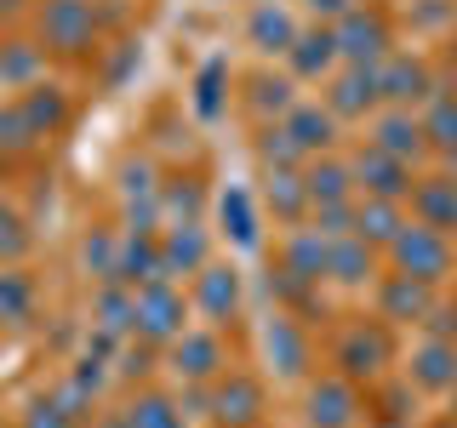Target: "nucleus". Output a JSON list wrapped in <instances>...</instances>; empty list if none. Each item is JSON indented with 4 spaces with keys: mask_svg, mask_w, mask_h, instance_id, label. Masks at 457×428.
<instances>
[{
    "mask_svg": "<svg viewBox=\"0 0 457 428\" xmlns=\"http://www.w3.org/2000/svg\"><path fill=\"white\" fill-rule=\"evenodd\" d=\"M40 75V46H29V40H6L0 46V86H35Z\"/></svg>",
    "mask_w": 457,
    "mask_h": 428,
    "instance_id": "2f4dec72",
    "label": "nucleus"
},
{
    "mask_svg": "<svg viewBox=\"0 0 457 428\" xmlns=\"http://www.w3.org/2000/svg\"><path fill=\"white\" fill-rule=\"evenodd\" d=\"M29 309H35V280L23 268H0V320H29Z\"/></svg>",
    "mask_w": 457,
    "mask_h": 428,
    "instance_id": "72a5a7b5",
    "label": "nucleus"
},
{
    "mask_svg": "<svg viewBox=\"0 0 457 428\" xmlns=\"http://www.w3.org/2000/svg\"><path fill=\"white\" fill-rule=\"evenodd\" d=\"M400 228H406V218H400V200H378V194L354 200V235H361V240H371V246H389Z\"/></svg>",
    "mask_w": 457,
    "mask_h": 428,
    "instance_id": "c85d7f7f",
    "label": "nucleus"
},
{
    "mask_svg": "<svg viewBox=\"0 0 457 428\" xmlns=\"http://www.w3.org/2000/svg\"><path fill=\"white\" fill-rule=\"evenodd\" d=\"M189 303H183V292L171 280H149V285H137V337L143 342H154V349H171L183 332H189Z\"/></svg>",
    "mask_w": 457,
    "mask_h": 428,
    "instance_id": "39448f33",
    "label": "nucleus"
},
{
    "mask_svg": "<svg viewBox=\"0 0 457 428\" xmlns=\"http://www.w3.org/2000/svg\"><path fill=\"white\" fill-rule=\"evenodd\" d=\"M114 280H120V285H149V280H166V257H161V235H154V228H126V235H120Z\"/></svg>",
    "mask_w": 457,
    "mask_h": 428,
    "instance_id": "f8f14e48",
    "label": "nucleus"
},
{
    "mask_svg": "<svg viewBox=\"0 0 457 428\" xmlns=\"http://www.w3.org/2000/svg\"><path fill=\"white\" fill-rule=\"evenodd\" d=\"M171 371H178L183 383H218L228 371V349L218 332H183L171 342Z\"/></svg>",
    "mask_w": 457,
    "mask_h": 428,
    "instance_id": "6e6552de",
    "label": "nucleus"
},
{
    "mask_svg": "<svg viewBox=\"0 0 457 428\" xmlns=\"http://www.w3.org/2000/svg\"><path fill=\"white\" fill-rule=\"evenodd\" d=\"M200 177H171L161 183V223H200Z\"/></svg>",
    "mask_w": 457,
    "mask_h": 428,
    "instance_id": "7c9ffc66",
    "label": "nucleus"
},
{
    "mask_svg": "<svg viewBox=\"0 0 457 428\" xmlns=\"http://www.w3.org/2000/svg\"><path fill=\"white\" fill-rule=\"evenodd\" d=\"M97 40V6L92 0H46L40 6V46L57 57H80Z\"/></svg>",
    "mask_w": 457,
    "mask_h": 428,
    "instance_id": "20e7f679",
    "label": "nucleus"
},
{
    "mask_svg": "<svg viewBox=\"0 0 457 428\" xmlns=\"http://www.w3.org/2000/svg\"><path fill=\"white\" fill-rule=\"evenodd\" d=\"M411 383L418 389H428V394H452V383H457V337L446 332V337H428L418 354H411Z\"/></svg>",
    "mask_w": 457,
    "mask_h": 428,
    "instance_id": "f3484780",
    "label": "nucleus"
},
{
    "mask_svg": "<svg viewBox=\"0 0 457 428\" xmlns=\"http://www.w3.org/2000/svg\"><path fill=\"white\" fill-rule=\"evenodd\" d=\"M337 57H343L337 35H332V29H314V35H297V46L286 52V63H292L297 80H320V75H332Z\"/></svg>",
    "mask_w": 457,
    "mask_h": 428,
    "instance_id": "a878e982",
    "label": "nucleus"
},
{
    "mask_svg": "<svg viewBox=\"0 0 457 428\" xmlns=\"http://www.w3.org/2000/svg\"><path fill=\"white\" fill-rule=\"evenodd\" d=\"M314 228H320L326 240L354 235V200H337V206H314Z\"/></svg>",
    "mask_w": 457,
    "mask_h": 428,
    "instance_id": "a19ab883",
    "label": "nucleus"
},
{
    "mask_svg": "<svg viewBox=\"0 0 457 428\" xmlns=\"http://www.w3.org/2000/svg\"><path fill=\"white\" fill-rule=\"evenodd\" d=\"M446 314H452V320H446V332L457 337V297H452V309H446Z\"/></svg>",
    "mask_w": 457,
    "mask_h": 428,
    "instance_id": "de8ad7c7",
    "label": "nucleus"
},
{
    "mask_svg": "<svg viewBox=\"0 0 457 428\" xmlns=\"http://www.w3.org/2000/svg\"><path fill=\"white\" fill-rule=\"evenodd\" d=\"M383 251H389L395 275H411L423 285H440L452 275V235H440V228H428V223H406Z\"/></svg>",
    "mask_w": 457,
    "mask_h": 428,
    "instance_id": "f257e3e1",
    "label": "nucleus"
},
{
    "mask_svg": "<svg viewBox=\"0 0 457 428\" xmlns=\"http://www.w3.org/2000/svg\"><path fill=\"white\" fill-rule=\"evenodd\" d=\"M223 223H228V235H235V246H257V218H252L246 189H228L223 194Z\"/></svg>",
    "mask_w": 457,
    "mask_h": 428,
    "instance_id": "f704fd0d",
    "label": "nucleus"
},
{
    "mask_svg": "<svg viewBox=\"0 0 457 428\" xmlns=\"http://www.w3.org/2000/svg\"><path fill=\"white\" fill-rule=\"evenodd\" d=\"M326 280H337V285H371L378 280V246L361 235H337V240H326Z\"/></svg>",
    "mask_w": 457,
    "mask_h": 428,
    "instance_id": "2eb2a0df",
    "label": "nucleus"
},
{
    "mask_svg": "<svg viewBox=\"0 0 457 428\" xmlns=\"http://www.w3.org/2000/svg\"><path fill=\"white\" fill-rule=\"evenodd\" d=\"M218 80H223V69H218V63L200 75V114H218Z\"/></svg>",
    "mask_w": 457,
    "mask_h": 428,
    "instance_id": "c03bdc74",
    "label": "nucleus"
},
{
    "mask_svg": "<svg viewBox=\"0 0 457 428\" xmlns=\"http://www.w3.org/2000/svg\"><path fill=\"white\" fill-rule=\"evenodd\" d=\"M309 12H320V18H343V12H349V0H309Z\"/></svg>",
    "mask_w": 457,
    "mask_h": 428,
    "instance_id": "a18cd8bd",
    "label": "nucleus"
},
{
    "mask_svg": "<svg viewBox=\"0 0 457 428\" xmlns=\"http://www.w3.org/2000/svg\"><path fill=\"white\" fill-rule=\"evenodd\" d=\"M252 109H263V114H280V120H286V109H292V80L257 75V80H252Z\"/></svg>",
    "mask_w": 457,
    "mask_h": 428,
    "instance_id": "58836bf2",
    "label": "nucleus"
},
{
    "mask_svg": "<svg viewBox=\"0 0 457 428\" xmlns=\"http://www.w3.org/2000/svg\"><path fill=\"white\" fill-rule=\"evenodd\" d=\"M280 126H286V137H292L297 149L309 154V160H314L320 149H332V137H337V114L320 109V103H292Z\"/></svg>",
    "mask_w": 457,
    "mask_h": 428,
    "instance_id": "aec40b11",
    "label": "nucleus"
},
{
    "mask_svg": "<svg viewBox=\"0 0 457 428\" xmlns=\"http://www.w3.org/2000/svg\"><path fill=\"white\" fill-rule=\"evenodd\" d=\"M263 354H269V371H275V377H309V366H314L309 332L292 314H269L263 320Z\"/></svg>",
    "mask_w": 457,
    "mask_h": 428,
    "instance_id": "0eeeda50",
    "label": "nucleus"
},
{
    "mask_svg": "<svg viewBox=\"0 0 457 428\" xmlns=\"http://www.w3.org/2000/svg\"><path fill=\"white\" fill-rule=\"evenodd\" d=\"M446 177L457 183V149H446Z\"/></svg>",
    "mask_w": 457,
    "mask_h": 428,
    "instance_id": "49530a36",
    "label": "nucleus"
},
{
    "mask_svg": "<svg viewBox=\"0 0 457 428\" xmlns=\"http://www.w3.org/2000/svg\"><path fill=\"white\" fill-rule=\"evenodd\" d=\"M80 257H86V268H92L97 280H114V257H120V235H104V228H97V235L80 246Z\"/></svg>",
    "mask_w": 457,
    "mask_h": 428,
    "instance_id": "4c0bfd02",
    "label": "nucleus"
},
{
    "mask_svg": "<svg viewBox=\"0 0 457 428\" xmlns=\"http://www.w3.org/2000/svg\"><path fill=\"white\" fill-rule=\"evenodd\" d=\"M206 411L218 428H263V411H269V394L252 371H223L218 383L206 389Z\"/></svg>",
    "mask_w": 457,
    "mask_h": 428,
    "instance_id": "7ed1b4c3",
    "label": "nucleus"
},
{
    "mask_svg": "<svg viewBox=\"0 0 457 428\" xmlns=\"http://www.w3.org/2000/svg\"><path fill=\"white\" fill-rule=\"evenodd\" d=\"M195 309L206 314L212 325H228L235 320V309H240V275L228 263H206L195 275Z\"/></svg>",
    "mask_w": 457,
    "mask_h": 428,
    "instance_id": "ddd939ff",
    "label": "nucleus"
},
{
    "mask_svg": "<svg viewBox=\"0 0 457 428\" xmlns=\"http://www.w3.org/2000/svg\"><path fill=\"white\" fill-rule=\"evenodd\" d=\"M257 160H263V166H303L309 154L286 137V126H263V137H257Z\"/></svg>",
    "mask_w": 457,
    "mask_h": 428,
    "instance_id": "c9c22d12",
    "label": "nucleus"
},
{
    "mask_svg": "<svg viewBox=\"0 0 457 428\" xmlns=\"http://www.w3.org/2000/svg\"><path fill=\"white\" fill-rule=\"evenodd\" d=\"M378 86H383V97H389L395 109H406V103H418V97H428V69L418 57H383Z\"/></svg>",
    "mask_w": 457,
    "mask_h": 428,
    "instance_id": "b1692460",
    "label": "nucleus"
},
{
    "mask_svg": "<svg viewBox=\"0 0 457 428\" xmlns=\"http://www.w3.org/2000/svg\"><path fill=\"white\" fill-rule=\"evenodd\" d=\"M126 428H189V423H183V411L166 394H137L126 406Z\"/></svg>",
    "mask_w": 457,
    "mask_h": 428,
    "instance_id": "473e14b6",
    "label": "nucleus"
},
{
    "mask_svg": "<svg viewBox=\"0 0 457 428\" xmlns=\"http://www.w3.org/2000/svg\"><path fill=\"white\" fill-rule=\"evenodd\" d=\"M29 246V235H23V223H18V211H12L6 206V200H0V257H6V263H12V257H18Z\"/></svg>",
    "mask_w": 457,
    "mask_h": 428,
    "instance_id": "37998d69",
    "label": "nucleus"
},
{
    "mask_svg": "<svg viewBox=\"0 0 457 428\" xmlns=\"http://www.w3.org/2000/svg\"><path fill=\"white\" fill-rule=\"evenodd\" d=\"M0 166H6V149H0Z\"/></svg>",
    "mask_w": 457,
    "mask_h": 428,
    "instance_id": "3c124183",
    "label": "nucleus"
},
{
    "mask_svg": "<svg viewBox=\"0 0 457 428\" xmlns=\"http://www.w3.org/2000/svg\"><path fill=\"white\" fill-rule=\"evenodd\" d=\"M269 206H275V218L297 223L309 211V189H303V166H269Z\"/></svg>",
    "mask_w": 457,
    "mask_h": 428,
    "instance_id": "c756f323",
    "label": "nucleus"
},
{
    "mask_svg": "<svg viewBox=\"0 0 457 428\" xmlns=\"http://www.w3.org/2000/svg\"><path fill=\"white\" fill-rule=\"evenodd\" d=\"M411 211H418V223L440 228V235H457V183L452 177L411 183Z\"/></svg>",
    "mask_w": 457,
    "mask_h": 428,
    "instance_id": "412c9836",
    "label": "nucleus"
},
{
    "mask_svg": "<svg viewBox=\"0 0 457 428\" xmlns=\"http://www.w3.org/2000/svg\"><path fill=\"white\" fill-rule=\"evenodd\" d=\"M452 417H457V383H452Z\"/></svg>",
    "mask_w": 457,
    "mask_h": 428,
    "instance_id": "09e8293b",
    "label": "nucleus"
},
{
    "mask_svg": "<svg viewBox=\"0 0 457 428\" xmlns=\"http://www.w3.org/2000/svg\"><path fill=\"white\" fill-rule=\"evenodd\" d=\"M326 235L320 228H292V235L280 240V268H292L297 280H309V285H320L326 280Z\"/></svg>",
    "mask_w": 457,
    "mask_h": 428,
    "instance_id": "4be33fe9",
    "label": "nucleus"
},
{
    "mask_svg": "<svg viewBox=\"0 0 457 428\" xmlns=\"http://www.w3.org/2000/svg\"><path fill=\"white\" fill-rule=\"evenodd\" d=\"M423 137L435 149H457V103L452 97H435V109L423 114Z\"/></svg>",
    "mask_w": 457,
    "mask_h": 428,
    "instance_id": "e433bc0d",
    "label": "nucleus"
},
{
    "mask_svg": "<svg viewBox=\"0 0 457 428\" xmlns=\"http://www.w3.org/2000/svg\"><path fill=\"white\" fill-rule=\"evenodd\" d=\"M349 171H354V189H366V194H378V200H406V194H411V171H406V160L383 154L378 143H366V149L349 160Z\"/></svg>",
    "mask_w": 457,
    "mask_h": 428,
    "instance_id": "1a4fd4ad",
    "label": "nucleus"
},
{
    "mask_svg": "<svg viewBox=\"0 0 457 428\" xmlns=\"http://www.w3.org/2000/svg\"><path fill=\"white\" fill-rule=\"evenodd\" d=\"M23 428H75V417L57 406V394H46V399H35V406L23 411Z\"/></svg>",
    "mask_w": 457,
    "mask_h": 428,
    "instance_id": "79ce46f5",
    "label": "nucleus"
},
{
    "mask_svg": "<svg viewBox=\"0 0 457 428\" xmlns=\"http://www.w3.org/2000/svg\"><path fill=\"white\" fill-rule=\"evenodd\" d=\"M29 143H35V126H29V114L12 103L6 114H0V149L18 154V149H29Z\"/></svg>",
    "mask_w": 457,
    "mask_h": 428,
    "instance_id": "ea45409f",
    "label": "nucleus"
},
{
    "mask_svg": "<svg viewBox=\"0 0 457 428\" xmlns=\"http://www.w3.org/2000/svg\"><path fill=\"white\" fill-rule=\"evenodd\" d=\"M18 109L29 114L35 137H52V132H63V120H69V92H63V86H52V80H35L18 97Z\"/></svg>",
    "mask_w": 457,
    "mask_h": 428,
    "instance_id": "393cba45",
    "label": "nucleus"
},
{
    "mask_svg": "<svg viewBox=\"0 0 457 428\" xmlns=\"http://www.w3.org/2000/svg\"><path fill=\"white\" fill-rule=\"evenodd\" d=\"M371 143H378L383 154H395V160H423V149H428V137H423V120H411L406 109H389V114H378V126H371Z\"/></svg>",
    "mask_w": 457,
    "mask_h": 428,
    "instance_id": "6ab92c4d",
    "label": "nucleus"
},
{
    "mask_svg": "<svg viewBox=\"0 0 457 428\" xmlns=\"http://www.w3.org/2000/svg\"><path fill=\"white\" fill-rule=\"evenodd\" d=\"M161 257H166V280L171 275H200V268L212 263V240H206V228L200 223H171L161 228Z\"/></svg>",
    "mask_w": 457,
    "mask_h": 428,
    "instance_id": "4468645a",
    "label": "nucleus"
},
{
    "mask_svg": "<svg viewBox=\"0 0 457 428\" xmlns=\"http://www.w3.org/2000/svg\"><path fill=\"white\" fill-rule=\"evenodd\" d=\"M383 103V86H378V63H349L343 75L332 80V92H326V109L337 114V120H361Z\"/></svg>",
    "mask_w": 457,
    "mask_h": 428,
    "instance_id": "9b49d317",
    "label": "nucleus"
},
{
    "mask_svg": "<svg viewBox=\"0 0 457 428\" xmlns=\"http://www.w3.org/2000/svg\"><path fill=\"white\" fill-rule=\"evenodd\" d=\"M303 406H309L303 411L309 428H354V423H361V411H366V399H361V383H349L343 371H332V377L309 383Z\"/></svg>",
    "mask_w": 457,
    "mask_h": 428,
    "instance_id": "423d86ee",
    "label": "nucleus"
},
{
    "mask_svg": "<svg viewBox=\"0 0 457 428\" xmlns=\"http://www.w3.org/2000/svg\"><path fill=\"white\" fill-rule=\"evenodd\" d=\"M120 200H126L132 228H154V223H161V183H154L149 160H126L120 166Z\"/></svg>",
    "mask_w": 457,
    "mask_h": 428,
    "instance_id": "dca6fc26",
    "label": "nucleus"
},
{
    "mask_svg": "<svg viewBox=\"0 0 457 428\" xmlns=\"http://www.w3.org/2000/svg\"><path fill=\"white\" fill-rule=\"evenodd\" d=\"M423 314H428V285L423 280H411V275H383L378 280V320L406 325V320H423Z\"/></svg>",
    "mask_w": 457,
    "mask_h": 428,
    "instance_id": "a211bd4d",
    "label": "nucleus"
},
{
    "mask_svg": "<svg viewBox=\"0 0 457 428\" xmlns=\"http://www.w3.org/2000/svg\"><path fill=\"white\" fill-rule=\"evenodd\" d=\"M246 35H252V46H257V52H280V57L297 46V23H292V12L275 6V0H263V6L252 12Z\"/></svg>",
    "mask_w": 457,
    "mask_h": 428,
    "instance_id": "cd10ccee",
    "label": "nucleus"
},
{
    "mask_svg": "<svg viewBox=\"0 0 457 428\" xmlns=\"http://www.w3.org/2000/svg\"><path fill=\"white\" fill-rule=\"evenodd\" d=\"M389 360H395V342H389V332H383V320L343 325V337H337V349H332V366L349 383H378L383 371H389Z\"/></svg>",
    "mask_w": 457,
    "mask_h": 428,
    "instance_id": "f03ea898",
    "label": "nucleus"
},
{
    "mask_svg": "<svg viewBox=\"0 0 457 428\" xmlns=\"http://www.w3.org/2000/svg\"><path fill=\"white\" fill-rule=\"evenodd\" d=\"M303 189H309V206H337V200H354V171L326 154V160L303 166Z\"/></svg>",
    "mask_w": 457,
    "mask_h": 428,
    "instance_id": "bb28decb",
    "label": "nucleus"
},
{
    "mask_svg": "<svg viewBox=\"0 0 457 428\" xmlns=\"http://www.w3.org/2000/svg\"><path fill=\"white\" fill-rule=\"evenodd\" d=\"M389 428H411V423H389Z\"/></svg>",
    "mask_w": 457,
    "mask_h": 428,
    "instance_id": "8fccbe9b",
    "label": "nucleus"
},
{
    "mask_svg": "<svg viewBox=\"0 0 457 428\" xmlns=\"http://www.w3.org/2000/svg\"><path fill=\"white\" fill-rule=\"evenodd\" d=\"M337 35V52L349 57V63H378L383 52H389V23H383V12H343V18L332 23Z\"/></svg>",
    "mask_w": 457,
    "mask_h": 428,
    "instance_id": "9d476101",
    "label": "nucleus"
},
{
    "mask_svg": "<svg viewBox=\"0 0 457 428\" xmlns=\"http://www.w3.org/2000/svg\"><path fill=\"white\" fill-rule=\"evenodd\" d=\"M92 314H97V332L104 337H120V332H137V285H120V280H104V292L92 297Z\"/></svg>",
    "mask_w": 457,
    "mask_h": 428,
    "instance_id": "5701e85b",
    "label": "nucleus"
}]
</instances>
